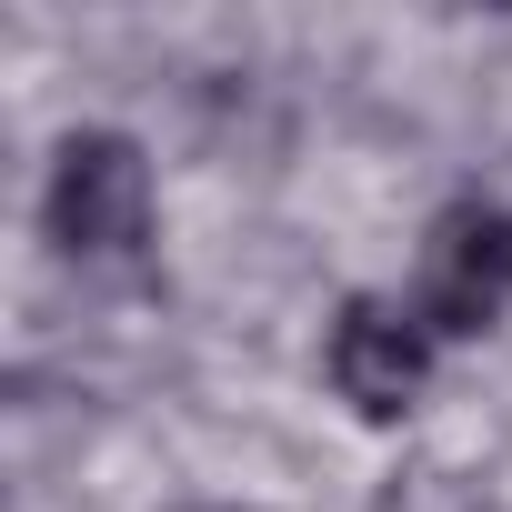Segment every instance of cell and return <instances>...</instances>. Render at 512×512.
Returning <instances> with one entry per match:
<instances>
[{"instance_id":"1","label":"cell","mask_w":512,"mask_h":512,"mask_svg":"<svg viewBox=\"0 0 512 512\" xmlns=\"http://www.w3.org/2000/svg\"><path fill=\"white\" fill-rule=\"evenodd\" d=\"M41 221L71 262H131L151 241V161L131 131H71L41 181Z\"/></svg>"},{"instance_id":"2","label":"cell","mask_w":512,"mask_h":512,"mask_svg":"<svg viewBox=\"0 0 512 512\" xmlns=\"http://www.w3.org/2000/svg\"><path fill=\"white\" fill-rule=\"evenodd\" d=\"M412 312L442 332V342H472L512 312V211L502 201H452L422 241V292Z\"/></svg>"},{"instance_id":"3","label":"cell","mask_w":512,"mask_h":512,"mask_svg":"<svg viewBox=\"0 0 512 512\" xmlns=\"http://www.w3.org/2000/svg\"><path fill=\"white\" fill-rule=\"evenodd\" d=\"M432 322L412 312V302H342V322H332V392L352 402V412H372V422H402L412 402H422V382H432Z\"/></svg>"}]
</instances>
